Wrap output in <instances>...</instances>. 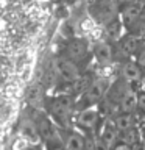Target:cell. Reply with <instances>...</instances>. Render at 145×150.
<instances>
[{
  "label": "cell",
  "mask_w": 145,
  "mask_h": 150,
  "mask_svg": "<svg viewBox=\"0 0 145 150\" xmlns=\"http://www.w3.org/2000/svg\"><path fill=\"white\" fill-rule=\"evenodd\" d=\"M137 110L142 111V114H145V91L137 94Z\"/></svg>",
  "instance_id": "obj_17"
},
{
  "label": "cell",
  "mask_w": 145,
  "mask_h": 150,
  "mask_svg": "<svg viewBox=\"0 0 145 150\" xmlns=\"http://www.w3.org/2000/svg\"><path fill=\"white\" fill-rule=\"evenodd\" d=\"M108 81L106 80H95L89 84V88L86 89L83 96V100H86L87 103H97L101 98H105L106 92H108Z\"/></svg>",
  "instance_id": "obj_4"
},
{
  "label": "cell",
  "mask_w": 145,
  "mask_h": 150,
  "mask_svg": "<svg viewBox=\"0 0 145 150\" xmlns=\"http://www.w3.org/2000/svg\"><path fill=\"white\" fill-rule=\"evenodd\" d=\"M63 136V145L65 147V150H84V145H86V138L78 133L75 130H65L61 133Z\"/></svg>",
  "instance_id": "obj_6"
},
{
  "label": "cell",
  "mask_w": 145,
  "mask_h": 150,
  "mask_svg": "<svg viewBox=\"0 0 145 150\" xmlns=\"http://www.w3.org/2000/svg\"><path fill=\"white\" fill-rule=\"evenodd\" d=\"M69 55H70V59H73V61L81 59L86 55V44L83 41H73L69 45Z\"/></svg>",
  "instance_id": "obj_13"
},
{
  "label": "cell",
  "mask_w": 145,
  "mask_h": 150,
  "mask_svg": "<svg viewBox=\"0 0 145 150\" xmlns=\"http://www.w3.org/2000/svg\"><path fill=\"white\" fill-rule=\"evenodd\" d=\"M47 149L49 150H65V147L63 145V141H55V142H50L47 144Z\"/></svg>",
  "instance_id": "obj_19"
},
{
  "label": "cell",
  "mask_w": 145,
  "mask_h": 150,
  "mask_svg": "<svg viewBox=\"0 0 145 150\" xmlns=\"http://www.w3.org/2000/svg\"><path fill=\"white\" fill-rule=\"evenodd\" d=\"M98 138H100V139H101V142L111 150L117 142H119L120 133L115 130V127H114V124H112V122H106V125L101 128L100 134H98Z\"/></svg>",
  "instance_id": "obj_8"
},
{
  "label": "cell",
  "mask_w": 145,
  "mask_h": 150,
  "mask_svg": "<svg viewBox=\"0 0 145 150\" xmlns=\"http://www.w3.org/2000/svg\"><path fill=\"white\" fill-rule=\"evenodd\" d=\"M134 2H137V0H115V3L123 5V6H126V5H130V3H134Z\"/></svg>",
  "instance_id": "obj_22"
},
{
  "label": "cell",
  "mask_w": 145,
  "mask_h": 150,
  "mask_svg": "<svg viewBox=\"0 0 145 150\" xmlns=\"http://www.w3.org/2000/svg\"><path fill=\"white\" fill-rule=\"evenodd\" d=\"M98 120H100V111L97 110L95 106H87L84 108L83 111H80V114L77 116V124L83 128H95Z\"/></svg>",
  "instance_id": "obj_7"
},
{
  "label": "cell",
  "mask_w": 145,
  "mask_h": 150,
  "mask_svg": "<svg viewBox=\"0 0 145 150\" xmlns=\"http://www.w3.org/2000/svg\"><path fill=\"white\" fill-rule=\"evenodd\" d=\"M130 33H133V35H136V36H139V38H142V39H145V19H140V21L133 27V30H131Z\"/></svg>",
  "instance_id": "obj_16"
},
{
  "label": "cell",
  "mask_w": 145,
  "mask_h": 150,
  "mask_svg": "<svg viewBox=\"0 0 145 150\" xmlns=\"http://www.w3.org/2000/svg\"><path fill=\"white\" fill-rule=\"evenodd\" d=\"M27 98H28L30 103H37L41 100V88L37 86V84L31 86L30 89H28V92H27Z\"/></svg>",
  "instance_id": "obj_15"
},
{
  "label": "cell",
  "mask_w": 145,
  "mask_h": 150,
  "mask_svg": "<svg viewBox=\"0 0 145 150\" xmlns=\"http://www.w3.org/2000/svg\"><path fill=\"white\" fill-rule=\"evenodd\" d=\"M111 122L114 124L115 130L119 131V133H125V131L137 127L136 125L134 114H130V112H119V114H115L114 117H112Z\"/></svg>",
  "instance_id": "obj_9"
},
{
  "label": "cell",
  "mask_w": 145,
  "mask_h": 150,
  "mask_svg": "<svg viewBox=\"0 0 145 150\" xmlns=\"http://www.w3.org/2000/svg\"><path fill=\"white\" fill-rule=\"evenodd\" d=\"M84 150H97V149H95V142H94V141H86Z\"/></svg>",
  "instance_id": "obj_21"
},
{
  "label": "cell",
  "mask_w": 145,
  "mask_h": 150,
  "mask_svg": "<svg viewBox=\"0 0 145 150\" xmlns=\"http://www.w3.org/2000/svg\"><path fill=\"white\" fill-rule=\"evenodd\" d=\"M142 9H144V5H140L139 2L130 3L122 8V22L128 28V31L133 30V27L142 19Z\"/></svg>",
  "instance_id": "obj_3"
},
{
  "label": "cell",
  "mask_w": 145,
  "mask_h": 150,
  "mask_svg": "<svg viewBox=\"0 0 145 150\" xmlns=\"http://www.w3.org/2000/svg\"><path fill=\"white\" fill-rule=\"evenodd\" d=\"M111 150H133V147L128 145V144H125V142H117Z\"/></svg>",
  "instance_id": "obj_20"
},
{
  "label": "cell",
  "mask_w": 145,
  "mask_h": 150,
  "mask_svg": "<svg viewBox=\"0 0 145 150\" xmlns=\"http://www.w3.org/2000/svg\"><path fill=\"white\" fill-rule=\"evenodd\" d=\"M142 38L128 33L126 36H123L119 41V50L120 53H123L125 56H131V55H137L140 49H142Z\"/></svg>",
  "instance_id": "obj_5"
},
{
  "label": "cell",
  "mask_w": 145,
  "mask_h": 150,
  "mask_svg": "<svg viewBox=\"0 0 145 150\" xmlns=\"http://www.w3.org/2000/svg\"><path fill=\"white\" fill-rule=\"evenodd\" d=\"M94 53H95L97 59L100 61V63H109L112 59V49L111 45L108 44V42H98L95 45V49H94Z\"/></svg>",
  "instance_id": "obj_12"
},
{
  "label": "cell",
  "mask_w": 145,
  "mask_h": 150,
  "mask_svg": "<svg viewBox=\"0 0 145 150\" xmlns=\"http://www.w3.org/2000/svg\"><path fill=\"white\" fill-rule=\"evenodd\" d=\"M137 94L133 89H126V92L123 94L122 100L119 103V110L120 112H130L134 114V111H137Z\"/></svg>",
  "instance_id": "obj_10"
},
{
  "label": "cell",
  "mask_w": 145,
  "mask_h": 150,
  "mask_svg": "<svg viewBox=\"0 0 145 150\" xmlns=\"http://www.w3.org/2000/svg\"><path fill=\"white\" fill-rule=\"evenodd\" d=\"M142 19H145V3H144V9H142Z\"/></svg>",
  "instance_id": "obj_24"
},
{
  "label": "cell",
  "mask_w": 145,
  "mask_h": 150,
  "mask_svg": "<svg viewBox=\"0 0 145 150\" xmlns=\"http://www.w3.org/2000/svg\"><path fill=\"white\" fill-rule=\"evenodd\" d=\"M105 31H106V36L109 38L111 41L119 39V36H120V22L117 21L115 17L109 19V21L106 22V25H105Z\"/></svg>",
  "instance_id": "obj_14"
},
{
  "label": "cell",
  "mask_w": 145,
  "mask_h": 150,
  "mask_svg": "<svg viewBox=\"0 0 145 150\" xmlns=\"http://www.w3.org/2000/svg\"><path fill=\"white\" fill-rule=\"evenodd\" d=\"M72 100L70 97H65V96H59L51 100L50 103V114L53 116V119L61 124L63 127H65V122H67L69 116L72 114Z\"/></svg>",
  "instance_id": "obj_1"
},
{
  "label": "cell",
  "mask_w": 145,
  "mask_h": 150,
  "mask_svg": "<svg viewBox=\"0 0 145 150\" xmlns=\"http://www.w3.org/2000/svg\"><path fill=\"white\" fill-rule=\"evenodd\" d=\"M136 63H137L142 69H145V47H142L140 52L136 55Z\"/></svg>",
  "instance_id": "obj_18"
},
{
  "label": "cell",
  "mask_w": 145,
  "mask_h": 150,
  "mask_svg": "<svg viewBox=\"0 0 145 150\" xmlns=\"http://www.w3.org/2000/svg\"><path fill=\"white\" fill-rule=\"evenodd\" d=\"M122 77L126 83H133V81H137L142 77V67L137 64V63H133V61H126V63L122 66V70H120Z\"/></svg>",
  "instance_id": "obj_11"
},
{
  "label": "cell",
  "mask_w": 145,
  "mask_h": 150,
  "mask_svg": "<svg viewBox=\"0 0 145 150\" xmlns=\"http://www.w3.org/2000/svg\"><path fill=\"white\" fill-rule=\"evenodd\" d=\"M133 150H145V142H139V144H136Z\"/></svg>",
  "instance_id": "obj_23"
},
{
  "label": "cell",
  "mask_w": 145,
  "mask_h": 150,
  "mask_svg": "<svg viewBox=\"0 0 145 150\" xmlns=\"http://www.w3.org/2000/svg\"><path fill=\"white\" fill-rule=\"evenodd\" d=\"M56 70H58L59 77L67 83H73L80 78L78 66L75 64V61L70 59V58H61V59L56 61Z\"/></svg>",
  "instance_id": "obj_2"
},
{
  "label": "cell",
  "mask_w": 145,
  "mask_h": 150,
  "mask_svg": "<svg viewBox=\"0 0 145 150\" xmlns=\"http://www.w3.org/2000/svg\"><path fill=\"white\" fill-rule=\"evenodd\" d=\"M142 142H145V130L142 131Z\"/></svg>",
  "instance_id": "obj_25"
}]
</instances>
